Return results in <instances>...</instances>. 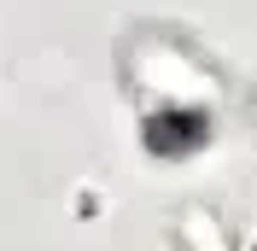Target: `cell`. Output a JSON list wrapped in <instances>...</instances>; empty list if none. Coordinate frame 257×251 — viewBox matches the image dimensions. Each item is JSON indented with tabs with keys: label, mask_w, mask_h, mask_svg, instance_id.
<instances>
[{
	"label": "cell",
	"mask_w": 257,
	"mask_h": 251,
	"mask_svg": "<svg viewBox=\"0 0 257 251\" xmlns=\"http://www.w3.org/2000/svg\"><path fill=\"white\" fill-rule=\"evenodd\" d=\"M141 141H146L152 158H187V152H199V146L210 141V123H205V111H199V105L170 99V105H158L152 117H146Z\"/></svg>",
	"instance_id": "cell-1"
},
{
	"label": "cell",
	"mask_w": 257,
	"mask_h": 251,
	"mask_svg": "<svg viewBox=\"0 0 257 251\" xmlns=\"http://www.w3.org/2000/svg\"><path fill=\"white\" fill-rule=\"evenodd\" d=\"M176 239H181V251H234V239L222 234V222L210 216V210H181V222H176Z\"/></svg>",
	"instance_id": "cell-2"
}]
</instances>
